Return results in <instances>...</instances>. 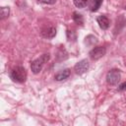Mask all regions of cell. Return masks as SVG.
I'll return each mask as SVG.
<instances>
[{
    "label": "cell",
    "mask_w": 126,
    "mask_h": 126,
    "mask_svg": "<svg viewBox=\"0 0 126 126\" xmlns=\"http://www.w3.org/2000/svg\"><path fill=\"white\" fill-rule=\"evenodd\" d=\"M10 78L16 83H24L27 80V71L22 66H16L11 70Z\"/></svg>",
    "instance_id": "6da1fadb"
},
{
    "label": "cell",
    "mask_w": 126,
    "mask_h": 126,
    "mask_svg": "<svg viewBox=\"0 0 126 126\" xmlns=\"http://www.w3.org/2000/svg\"><path fill=\"white\" fill-rule=\"evenodd\" d=\"M49 58H50L49 54H48V53H44V54H42L39 58L33 60V61L31 63V69H32V72L33 74H37V73H39V72L41 71L43 65L49 60Z\"/></svg>",
    "instance_id": "7a4b0ae2"
},
{
    "label": "cell",
    "mask_w": 126,
    "mask_h": 126,
    "mask_svg": "<svg viewBox=\"0 0 126 126\" xmlns=\"http://www.w3.org/2000/svg\"><path fill=\"white\" fill-rule=\"evenodd\" d=\"M120 78H121L120 70H118V69H111L110 71H108V73L106 75V82L110 86H115V85H117L119 83Z\"/></svg>",
    "instance_id": "3957f363"
},
{
    "label": "cell",
    "mask_w": 126,
    "mask_h": 126,
    "mask_svg": "<svg viewBox=\"0 0 126 126\" xmlns=\"http://www.w3.org/2000/svg\"><path fill=\"white\" fill-rule=\"evenodd\" d=\"M105 53H106L105 47H103V46H96V47L93 48L90 51L89 55H90L91 59H93V60H98L99 58H101L102 56H104Z\"/></svg>",
    "instance_id": "277c9868"
},
{
    "label": "cell",
    "mask_w": 126,
    "mask_h": 126,
    "mask_svg": "<svg viewBox=\"0 0 126 126\" xmlns=\"http://www.w3.org/2000/svg\"><path fill=\"white\" fill-rule=\"evenodd\" d=\"M90 68V64L88 62V60L83 59L81 61H79L75 66H74V70L76 72V74L78 75H82L84 73H86Z\"/></svg>",
    "instance_id": "5b68a950"
},
{
    "label": "cell",
    "mask_w": 126,
    "mask_h": 126,
    "mask_svg": "<svg viewBox=\"0 0 126 126\" xmlns=\"http://www.w3.org/2000/svg\"><path fill=\"white\" fill-rule=\"evenodd\" d=\"M40 33L44 38H53L56 34V29L53 26H48V27L43 28Z\"/></svg>",
    "instance_id": "8992f818"
},
{
    "label": "cell",
    "mask_w": 126,
    "mask_h": 126,
    "mask_svg": "<svg viewBox=\"0 0 126 126\" xmlns=\"http://www.w3.org/2000/svg\"><path fill=\"white\" fill-rule=\"evenodd\" d=\"M96 22H97V24L101 30H107L109 27V24H110L108 18L106 16H103V15L98 16L96 18Z\"/></svg>",
    "instance_id": "52a82bcc"
},
{
    "label": "cell",
    "mask_w": 126,
    "mask_h": 126,
    "mask_svg": "<svg viewBox=\"0 0 126 126\" xmlns=\"http://www.w3.org/2000/svg\"><path fill=\"white\" fill-rule=\"evenodd\" d=\"M70 74H71V72L69 69H64V70L59 71L57 74H55L54 78L56 81H63V80H66L70 76Z\"/></svg>",
    "instance_id": "ba28073f"
},
{
    "label": "cell",
    "mask_w": 126,
    "mask_h": 126,
    "mask_svg": "<svg viewBox=\"0 0 126 126\" xmlns=\"http://www.w3.org/2000/svg\"><path fill=\"white\" fill-rule=\"evenodd\" d=\"M102 1H103V0H92V1H91V5H90L91 11H92V12H95V11H97L98 8L100 7Z\"/></svg>",
    "instance_id": "9c48e42d"
},
{
    "label": "cell",
    "mask_w": 126,
    "mask_h": 126,
    "mask_svg": "<svg viewBox=\"0 0 126 126\" xmlns=\"http://www.w3.org/2000/svg\"><path fill=\"white\" fill-rule=\"evenodd\" d=\"M73 20H74V22L76 24H78L80 26H83V24H84V18H83V16L81 14L77 13V12H74L73 13Z\"/></svg>",
    "instance_id": "30bf717a"
},
{
    "label": "cell",
    "mask_w": 126,
    "mask_h": 126,
    "mask_svg": "<svg viewBox=\"0 0 126 126\" xmlns=\"http://www.w3.org/2000/svg\"><path fill=\"white\" fill-rule=\"evenodd\" d=\"M9 14H10V9H9V7H2V8L0 9V16H1V19H2V20L5 19V18H7V17L9 16Z\"/></svg>",
    "instance_id": "8fae6325"
},
{
    "label": "cell",
    "mask_w": 126,
    "mask_h": 126,
    "mask_svg": "<svg viewBox=\"0 0 126 126\" xmlns=\"http://www.w3.org/2000/svg\"><path fill=\"white\" fill-rule=\"evenodd\" d=\"M74 5L77 8H84L88 4V0H73Z\"/></svg>",
    "instance_id": "7c38bea8"
},
{
    "label": "cell",
    "mask_w": 126,
    "mask_h": 126,
    "mask_svg": "<svg viewBox=\"0 0 126 126\" xmlns=\"http://www.w3.org/2000/svg\"><path fill=\"white\" fill-rule=\"evenodd\" d=\"M38 1H40V2H42L44 4H48V5H52V4H54L56 2V0H38Z\"/></svg>",
    "instance_id": "4fadbf2b"
},
{
    "label": "cell",
    "mask_w": 126,
    "mask_h": 126,
    "mask_svg": "<svg viewBox=\"0 0 126 126\" xmlns=\"http://www.w3.org/2000/svg\"><path fill=\"white\" fill-rule=\"evenodd\" d=\"M126 90V82H124V83H122L119 87H118V91H120V92H122V91H125Z\"/></svg>",
    "instance_id": "5bb4252c"
}]
</instances>
